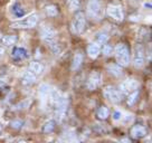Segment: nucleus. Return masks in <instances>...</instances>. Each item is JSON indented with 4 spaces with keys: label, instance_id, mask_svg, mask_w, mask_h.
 Instances as JSON below:
<instances>
[{
    "label": "nucleus",
    "instance_id": "13",
    "mask_svg": "<svg viewBox=\"0 0 152 143\" xmlns=\"http://www.w3.org/2000/svg\"><path fill=\"white\" fill-rule=\"evenodd\" d=\"M82 63H83V54L81 52H77L75 54V56L73 58V62H72V69L76 71L81 67Z\"/></svg>",
    "mask_w": 152,
    "mask_h": 143
},
{
    "label": "nucleus",
    "instance_id": "16",
    "mask_svg": "<svg viewBox=\"0 0 152 143\" xmlns=\"http://www.w3.org/2000/svg\"><path fill=\"white\" fill-rule=\"evenodd\" d=\"M107 69H109L110 73H111L112 75H114V76L119 77L123 74V71H122L121 66H119V65H110V66L107 67Z\"/></svg>",
    "mask_w": 152,
    "mask_h": 143
},
{
    "label": "nucleus",
    "instance_id": "17",
    "mask_svg": "<svg viewBox=\"0 0 152 143\" xmlns=\"http://www.w3.org/2000/svg\"><path fill=\"white\" fill-rule=\"evenodd\" d=\"M27 56V52L25 50L24 48H15L14 50H12V57L14 58H18V59H20V58H25Z\"/></svg>",
    "mask_w": 152,
    "mask_h": 143
},
{
    "label": "nucleus",
    "instance_id": "21",
    "mask_svg": "<svg viewBox=\"0 0 152 143\" xmlns=\"http://www.w3.org/2000/svg\"><path fill=\"white\" fill-rule=\"evenodd\" d=\"M54 129H55V122L54 121H49L47 123H45L42 131H43V133L48 134V133H52L53 131H54Z\"/></svg>",
    "mask_w": 152,
    "mask_h": 143
},
{
    "label": "nucleus",
    "instance_id": "32",
    "mask_svg": "<svg viewBox=\"0 0 152 143\" xmlns=\"http://www.w3.org/2000/svg\"><path fill=\"white\" fill-rule=\"evenodd\" d=\"M1 130H2V126H1V125H0V133H1Z\"/></svg>",
    "mask_w": 152,
    "mask_h": 143
},
{
    "label": "nucleus",
    "instance_id": "29",
    "mask_svg": "<svg viewBox=\"0 0 152 143\" xmlns=\"http://www.w3.org/2000/svg\"><path fill=\"white\" fill-rule=\"evenodd\" d=\"M29 104V101H26V102H24V103H20V104H18L16 107L17 109H25V107H27Z\"/></svg>",
    "mask_w": 152,
    "mask_h": 143
},
{
    "label": "nucleus",
    "instance_id": "26",
    "mask_svg": "<svg viewBox=\"0 0 152 143\" xmlns=\"http://www.w3.org/2000/svg\"><path fill=\"white\" fill-rule=\"evenodd\" d=\"M112 52H113V49H112V47L110 45H104V47H103V54H104L105 56H110L112 54Z\"/></svg>",
    "mask_w": 152,
    "mask_h": 143
},
{
    "label": "nucleus",
    "instance_id": "3",
    "mask_svg": "<svg viewBox=\"0 0 152 143\" xmlns=\"http://www.w3.org/2000/svg\"><path fill=\"white\" fill-rule=\"evenodd\" d=\"M38 23V16L36 14L30 15L28 18L25 20H20V21H16L11 25L12 28H33L35 27Z\"/></svg>",
    "mask_w": 152,
    "mask_h": 143
},
{
    "label": "nucleus",
    "instance_id": "6",
    "mask_svg": "<svg viewBox=\"0 0 152 143\" xmlns=\"http://www.w3.org/2000/svg\"><path fill=\"white\" fill-rule=\"evenodd\" d=\"M107 15L112 19L116 20V21H122L124 19V14H123V10L120 6H113V5H110L107 7Z\"/></svg>",
    "mask_w": 152,
    "mask_h": 143
},
{
    "label": "nucleus",
    "instance_id": "28",
    "mask_svg": "<svg viewBox=\"0 0 152 143\" xmlns=\"http://www.w3.org/2000/svg\"><path fill=\"white\" fill-rule=\"evenodd\" d=\"M14 12L16 14V16H18V17H21V16H24V10H20L19 6H17V5L15 6Z\"/></svg>",
    "mask_w": 152,
    "mask_h": 143
},
{
    "label": "nucleus",
    "instance_id": "14",
    "mask_svg": "<svg viewBox=\"0 0 152 143\" xmlns=\"http://www.w3.org/2000/svg\"><path fill=\"white\" fill-rule=\"evenodd\" d=\"M101 53V48L97 44H91L87 47V54L91 58H96Z\"/></svg>",
    "mask_w": 152,
    "mask_h": 143
},
{
    "label": "nucleus",
    "instance_id": "25",
    "mask_svg": "<svg viewBox=\"0 0 152 143\" xmlns=\"http://www.w3.org/2000/svg\"><path fill=\"white\" fill-rule=\"evenodd\" d=\"M67 2H68V6H69V8L72 10L78 9V7H80L78 0H67Z\"/></svg>",
    "mask_w": 152,
    "mask_h": 143
},
{
    "label": "nucleus",
    "instance_id": "30",
    "mask_svg": "<svg viewBox=\"0 0 152 143\" xmlns=\"http://www.w3.org/2000/svg\"><path fill=\"white\" fill-rule=\"evenodd\" d=\"M113 116H114V120H119V119H121V113H120V112H115Z\"/></svg>",
    "mask_w": 152,
    "mask_h": 143
},
{
    "label": "nucleus",
    "instance_id": "10",
    "mask_svg": "<svg viewBox=\"0 0 152 143\" xmlns=\"http://www.w3.org/2000/svg\"><path fill=\"white\" fill-rule=\"evenodd\" d=\"M130 133H131V136H132L133 139H141V138H143V136H145L147 130H145V128H144L143 125L138 124V125L132 126Z\"/></svg>",
    "mask_w": 152,
    "mask_h": 143
},
{
    "label": "nucleus",
    "instance_id": "18",
    "mask_svg": "<svg viewBox=\"0 0 152 143\" xmlns=\"http://www.w3.org/2000/svg\"><path fill=\"white\" fill-rule=\"evenodd\" d=\"M110 115V111L106 106H101L99 111H97V117L100 120H105L107 119Z\"/></svg>",
    "mask_w": 152,
    "mask_h": 143
},
{
    "label": "nucleus",
    "instance_id": "19",
    "mask_svg": "<svg viewBox=\"0 0 152 143\" xmlns=\"http://www.w3.org/2000/svg\"><path fill=\"white\" fill-rule=\"evenodd\" d=\"M1 42H2V44H4L5 46H12V45H15L16 42H17V37H16V36H12V35H8V36H5Z\"/></svg>",
    "mask_w": 152,
    "mask_h": 143
},
{
    "label": "nucleus",
    "instance_id": "22",
    "mask_svg": "<svg viewBox=\"0 0 152 143\" xmlns=\"http://www.w3.org/2000/svg\"><path fill=\"white\" fill-rule=\"evenodd\" d=\"M46 12H47L48 16H50V17H55V16H57L58 10H57L56 6L50 5V6H47V7H46Z\"/></svg>",
    "mask_w": 152,
    "mask_h": 143
},
{
    "label": "nucleus",
    "instance_id": "1",
    "mask_svg": "<svg viewBox=\"0 0 152 143\" xmlns=\"http://www.w3.org/2000/svg\"><path fill=\"white\" fill-rule=\"evenodd\" d=\"M115 58L121 66H128L130 63V54H129V49L126 45L124 44H118L115 47Z\"/></svg>",
    "mask_w": 152,
    "mask_h": 143
},
{
    "label": "nucleus",
    "instance_id": "9",
    "mask_svg": "<svg viewBox=\"0 0 152 143\" xmlns=\"http://www.w3.org/2000/svg\"><path fill=\"white\" fill-rule=\"evenodd\" d=\"M40 35H42V38L47 44L56 42V31L52 27H44L40 31Z\"/></svg>",
    "mask_w": 152,
    "mask_h": 143
},
{
    "label": "nucleus",
    "instance_id": "4",
    "mask_svg": "<svg viewBox=\"0 0 152 143\" xmlns=\"http://www.w3.org/2000/svg\"><path fill=\"white\" fill-rule=\"evenodd\" d=\"M87 12L93 19H100L102 17V8L97 0H91L87 6Z\"/></svg>",
    "mask_w": 152,
    "mask_h": 143
},
{
    "label": "nucleus",
    "instance_id": "31",
    "mask_svg": "<svg viewBox=\"0 0 152 143\" xmlns=\"http://www.w3.org/2000/svg\"><path fill=\"white\" fill-rule=\"evenodd\" d=\"M2 55H4V48L0 47V58L2 57Z\"/></svg>",
    "mask_w": 152,
    "mask_h": 143
},
{
    "label": "nucleus",
    "instance_id": "27",
    "mask_svg": "<svg viewBox=\"0 0 152 143\" xmlns=\"http://www.w3.org/2000/svg\"><path fill=\"white\" fill-rule=\"evenodd\" d=\"M23 126V122L21 121H19V120H17V121H14V122H11V128L15 130H19L20 128Z\"/></svg>",
    "mask_w": 152,
    "mask_h": 143
},
{
    "label": "nucleus",
    "instance_id": "12",
    "mask_svg": "<svg viewBox=\"0 0 152 143\" xmlns=\"http://www.w3.org/2000/svg\"><path fill=\"white\" fill-rule=\"evenodd\" d=\"M35 81H36V76H35V74L31 73L30 71L25 72L24 74H23V76H21V83H23L24 85L33 84V83H35Z\"/></svg>",
    "mask_w": 152,
    "mask_h": 143
},
{
    "label": "nucleus",
    "instance_id": "7",
    "mask_svg": "<svg viewBox=\"0 0 152 143\" xmlns=\"http://www.w3.org/2000/svg\"><path fill=\"white\" fill-rule=\"evenodd\" d=\"M103 94L107 100L113 102V103L121 101V93L118 90H115L113 86H106L103 90Z\"/></svg>",
    "mask_w": 152,
    "mask_h": 143
},
{
    "label": "nucleus",
    "instance_id": "15",
    "mask_svg": "<svg viewBox=\"0 0 152 143\" xmlns=\"http://www.w3.org/2000/svg\"><path fill=\"white\" fill-rule=\"evenodd\" d=\"M29 71L35 75H39L44 72V66L38 62H31L29 64Z\"/></svg>",
    "mask_w": 152,
    "mask_h": 143
},
{
    "label": "nucleus",
    "instance_id": "8",
    "mask_svg": "<svg viewBox=\"0 0 152 143\" xmlns=\"http://www.w3.org/2000/svg\"><path fill=\"white\" fill-rule=\"evenodd\" d=\"M101 83V74L97 71L92 72V74L88 77V81L86 83V86L90 91H93V90H96L97 86L100 85Z\"/></svg>",
    "mask_w": 152,
    "mask_h": 143
},
{
    "label": "nucleus",
    "instance_id": "5",
    "mask_svg": "<svg viewBox=\"0 0 152 143\" xmlns=\"http://www.w3.org/2000/svg\"><path fill=\"white\" fill-rule=\"evenodd\" d=\"M138 87H139L138 81H135L134 78H129V80H125L120 85V93H122V94H130L133 91H135Z\"/></svg>",
    "mask_w": 152,
    "mask_h": 143
},
{
    "label": "nucleus",
    "instance_id": "11",
    "mask_svg": "<svg viewBox=\"0 0 152 143\" xmlns=\"http://www.w3.org/2000/svg\"><path fill=\"white\" fill-rule=\"evenodd\" d=\"M144 63V55H143V50L141 47H138L135 49V53H134V56H133V65L139 68L141 67Z\"/></svg>",
    "mask_w": 152,
    "mask_h": 143
},
{
    "label": "nucleus",
    "instance_id": "24",
    "mask_svg": "<svg viewBox=\"0 0 152 143\" xmlns=\"http://www.w3.org/2000/svg\"><path fill=\"white\" fill-rule=\"evenodd\" d=\"M107 39H109V36H107V34L105 33H100L97 34V36H96V40H97V43L100 44H105L107 42Z\"/></svg>",
    "mask_w": 152,
    "mask_h": 143
},
{
    "label": "nucleus",
    "instance_id": "20",
    "mask_svg": "<svg viewBox=\"0 0 152 143\" xmlns=\"http://www.w3.org/2000/svg\"><path fill=\"white\" fill-rule=\"evenodd\" d=\"M50 91L52 90H50V87L47 84H43V85H40V87H39V95L42 96L43 98H45V97H47L49 95Z\"/></svg>",
    "mask_w": 152,
    "mask_h": 143
},
{
    "label": "nucleus",
    "instance_id": "2",
    "mask_svg": "<svg viewBox=\"0 0 152 143\" xmlns=\"http://www.w3.org/2000/svg\"><path fill=\"white\" fill-rule=\"evenodd\" d=\"M85 29V15L82 11L76 12L72 21V30L74 34H82Z\"/></svg>",
    "mask_w": 152,
    "mask_h": 143
},
{
    "label": "nucleus",
    "instance_id": "23",
    "mask_svg": "<svg viewBox=\"0 0 152 143\" xmlns=\"http://www.w3.org/2000/svg\"><path fill=\"white\" fill-rule=\"evenodd\" d=\"M138 96H139V93L138 91H133V93L131 94L130 93V96H129V98H128V105H133L135 102H137V98H138Z\"/></svg>",
    "mask_w": 152,
    "mask_h": 143
}]
</instances>
